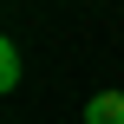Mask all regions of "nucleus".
<instances>
[{
	"mask_svg": "<svg viewBox=\"0 0 124 124\" xmlns=\"http://www.w3.org/2000/svg\"><path fill=\"white\" fill-rule=\"evenodd\" d=\"M20 78H26V65H20V46H13V39H0V92H13Z\"/></svg>",
	"mask_w": 124,
	"mask_h": 124,
	"instance_id": "f03ea898",
	"label": "nucleus"
},
{
	"mask_svg": "<svg viewBox=\"0 0 124 124\" xmlns=\"http://www.w3.org/2000/svg\"><path fill=\"white\" fill-rule=\"evenodd\" d=\"M85 124H124V92H92L85 98Z\"/></svg>",
	"mask_w": 124,
	"mask_h": 124,
	"instance_id": "f257e3e1",
	"label": "nucleus"
}]
</instances>
